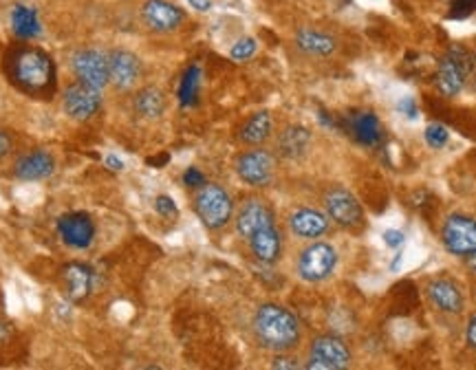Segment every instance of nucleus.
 Masks as SVG:
<instances>
[{"label": "nucleus", "instance_id": "obj_1", "mask_svg": "<svg viewBox=\"0 0 476 370\" xmlns=\"http://www.w3.org/2000/svg\"><path fill=\"white\" fill-rule=\"evenodd\" d=\"M7 76L20 91L31 95H49L55 89L58 71L53 58L47 51L31 44H20L12 49L4 58Z\"/></svg>", "mask_w": 476, "mask_h": 370}, {"label": "nucleus", "instance_id": "obj_2", "mask_svg": "<svg viewBox=\"0 0 476 370\" xmlns=\"http://www.w3.org/2000/svg\"><path fill=\"white\" fill-rule=\"evenodd\" d=\"M254 335L267 350L286 353L300 342V322L280 304H262L254 316Z\"/></svg>", "mask_w": 476, "mask_h": 370}, {"label": "nucleus", "instance_id": "obj_3", "mask_svg": "<svg viewBox=\"0 0 476 370\" xmlns=\"http://www.w3.org/2000/svg\"><path fill=\"white\" fill-rule=\"evenodd\" d=\"M194 212L207 229H221L232 221V197L221 185L206 183L194 194Z\"/></svg>", "mask_w": 476, "mask_h": 370}, {"label": "nucleus", "instance_id": "obj_4", "mask_svg": "<svg viewBox=\"0 0 476 370\" xmlns=\"http://www.w3.org/2000/svg\"><path fill=\"white\" fill-rule=\"evenodd\" d=\"M337 252L329 243H311L298 256V276L307 282H322L334 274Z\"/></svg>", "mask_w": 476, "mask_h": 370}, {"label": "nucleus", "instance_id": "obj_5", "mask_svg": "<svg viewBox=\"0 0 476 370\" xmlns=\"http://www.w3.org/2000/svg\"><path fill=\"white\" fill-rule=\"evenodd\" d=\"M441 240L450 253L470 258L476 252V221L464 214H452L443 223Z\"/></svg>", "mask_w": 476, "mask_h": 370}, {"label": "nucleus", "instance_id": "obj_6", "mask_svg": "<svg viewBox=\"0 0 476 370\" xmlns=\"http://www.w3.org/2000/svg\"><path fill=\"white\" fill-rule=\"evenodd\" d=\"M470 73V58L464 49L455 46L443 55L437 68V89L446 97L459 95Z\"/></svg>", "mask_w": 476, "mask_h": 370}, {"label": "nucleus", "instance_id": "obj_7", "mask_svg": "<svg viewBox=\"0 0 476 370\" xmlns=\"http://www.w3.org/2000/svg\"><path fill=\"white\" fill-rule=\"evenodd\" d=\"M351 364V353L344 342L335 335H320L313 340L309 350L307 368L313 370H344Z\"/></svg>", "mask_w": 476, "mask_h": 370}, {"label": "nucleus", "instance_id": "obj_8", "mask_svg": "<svg viewBox=\"0 0 476 370\" xmlns=\"http://www.w3.org/2000/svg\"><path fill=\"white\" fill-rule=\"evenodd\" d=\"M60 240L71 249H89L93 245L97 228L95 221L86 212H69L62 214L55 223Z\"/></svg>", "mask_w": 476, "mask_h": 370}, {"label": "nucleus", "instance_id": "obj_9", "mask_svg": "<svg viewBox=\"0 0 476 370\" xmlns=\"http://www.w3.org/2000/svg\"><path fill=\"white\" fill-rule=\"evenodd\" d=\"M276 170V159L271 152L256 148V150H247L237 159V174L245 183L254 185V188H265L271 183Z\"/></svg>", "mask_w": 476, "mask_h": 370}, {"label": "nucleus", "instance_id": "obj_10", "mask_svg": "<svg viewBox=\"0 0 476 370\" xmlns=\"http://www.w3.org/2000/svg\"><path fill=\"white\" fill-rule=\"evenodd\" d=\"M73 73L80 82L95 86V89H104L110 84L109 76V53H101L97 49H80L71 58Z\"/></svg>", "mask_w": 476, "mask_h": 370}, {"label": "nucleus", "instance_id": "obj_11", "mask_svg": "<svg viewBox=\"0 0 476 370\" xmlns=\"http://www.w3.org/2000/svg\"><path fill=\"white\" fill-rule=\"evenodd\" d=\"M62 104L69 117L77 119V122H86V119L95 117L97 110L101 109L100 89L80 80L73 82V84L67 86V91H64Z\"/></svg>", "mask_w": 476, "mask_h": 370}, {"label": "nucleus", "instance_id": "obj_12", "mask_svg": "<svg viewBox=\"0 0 476 370\" xmlns=\"http://www.w3.org/2000/svg\"><path fill=\"white\" fill-rule=\"evenodd\" d=\"M325 207H327L329 219L340 225V228L353 229L362 225V221H364L362 207H359L358 198H355L349 189H344V188L331 189L325 198Z\"/></svg>", "mask_w": 476, "mask_h": 370}, {"label": "nucleus", "instance_id": "obj_13", "mask_svg": "<svg viewBox=\"0 0 476 370\" xmlns=\"http://www.w3.org/2000/svg\"><path fill=\"white\" fill-rule=\"evenodd\" d=\"M141 18L148 29L159 31V34L179 29L182 22L186 20L182 9L177 4L168 3V0H146L141 7Z\"/></svg>", "mask_w": 476, "mask_h": 370}, {"label": "nucleus", "instance_id": "obj_14", "mask_svg": "<svg viewBox=\"0 0 476 370\" xmlns=\"http://www.w3.org/2000/svg\"><path fill=\"white\" fill-rule=\"evenodd\" d=\"M109 76L110 84L119 91H128L141 77V60L131 51H110L109 53Z\"/></svg>", "mask_w": 476, "mask_h": 370}, {"label": "nucleus", "instance_id": "obj_15", "mask_svg": "<svg viewBox=\"0 0 476 370\" xmlns=\"http://www.w3.org/2000/svg\"><path fill=\"white\" fill-rule=\"evenodd\" d=\"M270 225H274V214H271V210L262 201L249 198V201L240 207L237 216V231L245 240H249L256 231L270 228Z\"/></svg>", "mask_w": 476, "mask_h": 370}, {"label": "nucleus", "instance_id": "obj_16", "mask_svg": "<svg viewBox=\"0 0 476 370\" xmlns=\"http://www.w3.org/2000/svg\"><path fill=\"white\" fill-rule=\"evenodd\" d=\"M55 170V159L47 150H34L29 155L20 157L13 165V174L20 181H43L49 179Z\"/></svg>", "mask_w": 476, "mask_h": 370}, {"label": "nucleus", "instance_id": "obj_17", "mask_svg": "<svg viewBox=\"0 0 476 370\" xmlns=\"http://www.w3.org/2000/svg\"><path fill=\"white\" fill-rule=\"evenodd\" d=\"M428 295L439 311L452 313V316L464 311V294H461L459 285L450 278H437V280L430 282Z\"/></svg>", "mask_w": 476, "mask_h": 370}, {"label": "nucleus", "instance_id": "obj_18", "mask_svg": "<svg viewBox=\"0 0 476 370\" xmlns=\"http://www.w3.org/2000/svg\"><path fill=\"white\" fill-rule=\"evenodd\" d=\"M289 228L298 238H320L329 231V219L322 212L311 210V207H300L289 216Z\"/></svg>", "mask_w": 476, "mask_h": 370}, {"label": "nucleus", "instance_id": "obj_19", "mask_svg": "<svg viewBox=\"0 0 476 370\" xmlns=\"http://www.w3.org/2000/svg\"><path fill=\"white\" fill-rule=\"evenodd\" d=\"M247 243L254 258L265 262V265H274L280 258V252H283V240H280V231L276 229V225H270V228L256 231Z\"/></svg>", "mask_w": 476, "mask_h": 370}, {"label": "nucleus", "instance_id": "obj_20", "mask_svg": "<svg viewBox=\"0 0 476 370\" xmlns=\"http://www.w3.org/2000/svg\"><path fill=\"white\" fill-rule=\"evenodd\" d=\"M93 269L89 265H82V262H69L64 267V280H67V291L69 298L73 302H82L91 295L93 291Z\"/></svg>", "mask_w": 476, "mask_h": 370}, {"label": "nucleus", "instance_id": "obj_21", "mask_svg": "<svg viewBox=\"0 0 476 370\" xmlns=\"http://www.w3.org/2000/svg\"><path fill=\"white\" fill-rule=\"evenodd\" d=\"M12 31L20 40H36L43 36V22H40L38 12L34 7H27V4H16L12 9Z\"/></svg>", "mask_w": 476, "mask_h": 370}, {"label": "nucleus", "instance_id": "obj_22", "mask_svg": "<svg viewBox=\"0 0 476 370\" xmlns=\"http://www.w3.org/2000/svg\"><path fill=\"white\" fill-rule=\"evenodd\" d=\"M311 133L304 126H286L278 137V152L285 159H300L309 150Z\"/></svg>", "mask_w": 476, "mask_h": 370}, {"label": "nucleus", "instance_id": "obj_23", "mask_svg": "<svg viewBox=\"0 0 476 370\" xmlns=\"http://www.w3.org/2000/svg\"><path fill=\"white\" fill-rule=\"evenodd\" d=\"M351 133L364 146H377L382 141V126L375 113H358L351 117Z\"/></svg>", "mask_w": 476, "mask_h": 370}, {"label": "nucleus", "instance_id": "obj_24", "mask_svg": "<svg viewBox=\"0 0 476 370\" xmlns=\"http://www.w3.org/2000/svg\"><path fill=\"white\" fill-rule=\"evenodd\" d=\"M271 115L267 110L262 113L252 115V117L245 122V126L240 128V141L249 143V146H258V143L267 141L271 135Z\"/></svg>", "mask_w": 476, "mask_h": 370}, {"label": "nucleus", "instance_id": "obj_25", "mask_svg": "<svg viewBox=\"0 0 476 370\" xmlns=\"http://www.w3.org/2000/svg\"><path fill=\"white\" fill-rule=\"evenodd\" d=\"M295 44L309 55H331L335 51V40L331 36L313 29H300L295 34Z\"/></svg>", "mask_w": 476, "mask_h": 370}, {"label": "nucleus", "instance_id": "obj_26", "mask_svg": "<svg viewBox=\"0 0 476 370\" xmlns=\"http://www.w3.org/2000/svg\"><path fill=\"white\" fill-rule=\"evenodd\" d=\"M135 110L146 119H157L165 110V95L157 86H146L137 92Z\"/></svg>", "mask_w": 476, "mask_h": 370}, {"label": "nucleus", "instance_id": "obj_27", "mask_svg": "<svg viewBox=\"0 0 476 370\" xmlns=\"http://www.w3.org/2000/svg\"><path fill=\"white\" fill-rule=\"evenodd\" d=\"M198 86H201V68L197 64H192L186 73H183L182 82H179V101L183 106H194L198 97Z\"/></svg>", "mask_w": 476, "mask_h": 370}, {"label": "nucleus", "instance_id": "obj_28", "mask_svg": "<svg viewBox=\"0 0 476 370\" xmlns=\"http://www.w3.org/2000/svg\"><path fill=\"white\" fill-rule=\"evenodd\" d=\"M424 137H426L430 148L441 150V148L448 143V139H450V133H448V128L441 126V124H430L426 133H424Z\"/></svg>", "mask_w": 476, "mask_h": 370}, {"label": "nucleus", "instance_id": "obj_29", "mask_svg": "<svg viewBox=\"0 0 476 370\" xmlns=\"http://www.w3.org/2000/svg\"><path fill=\"white\" fill-rule=\"evenodd\" d=\"M258 44L254 38H240L237 44L232 46V51H230V55H232L234 60H238V62H243V60H249L254 53H256Z\"/></svg>", "mask_w": 476, "mask_h": 370}, {"label": "nucleus", "instance_id": "obj_30", "mask_svg": "<svg viewBox=\"0 0 476 370\" xmlns=\"http://www.w3.org/2000/svg\"><path fill=\"white\" fill-rule=\"evenodd\" d=\"M155 210L159 212L161 216H168V219H173V216L179 214L177 205H174V201L170 197H165V194H161V197L155 198Z\"/></svg>", "mask_w": 476, "mask_h": 370}, {"label": "nucleus", "instance_id": "obj_31", "mask_svg": "<svg viewBox=\"0 0 476 370\" xmlns=\"http://www.w3.org/2000/svg\"><path fill=\"white\" fill-rule=\"evenodd\" d=\"M476 9V0H455L450 18H468Z\"/></svg>", "mask_w": 476, "mask_h": 370}, {"label": "nucleus", "instance_id": "obj_32", "mask_svg": "<svg viewBox=\"0 0 476 370\" xmlns=\"http://www.w3.org/2000/svg\"><path fill=\"white\" fill-rule=\"evenodd\" d=\"M397 110H399L404 117H410V119H417V115H419L417 104H415L413 97H401V101L397 104Z\"/></svg>", "mask_w": 476, "mask_h": 370}, {"label": "nucleus", "instance_id": "obj_33", "mask_svg": "<svg viewBox=\"0 0 476 370\" xmlns=\"http://www.w3.org/2000/svg\"><path fill=\"white\" fill-rule=\"evenodd\" d=\"M383 243H386L388 247H401V245L406 243L404 231H399V229H388V231H383Z\"/></svg>", "mask_w": 476, "mask_h": 370}, {"label": "nucleus", "instance_id": "obj_34", "mask_svg": "<svg viewBox=\"0 0 476 370\" xmlns=\"http://www.w3.org/2000/svg\"><path fill=\"white\" fill-rule=\"evenodd\" d=\"M183 183L188 188H201V185H206V177L197 168H188L186 174H183Z\"/></svg>", "mask_w": 476, "mask_h": 370}, {"label": "nucleus", "instance_id": "obj_35", "mask_svg": "<svg viewBox=\"0 0 476 370\" xmlns=\"http://www.w3.org/2000/svg\"><path fill=\"white\" fill-rule=\"evenodd\" d=\"M271 366H274V368L294 370V368H300V364H298V359H294V358H276Z\"/></svg>", "mask_w": 476, "mask_h": 370}, {"label": "nucleus", "instance_id": "obj_36", "mask_svg": "<svg viewBox=\"0 0 476 370\" xmlns=\"http://www.w3.org/2000/svg\"><path fill=\"white\" fill-rule=\"evenodd\" d=\"M9 150H12V137H9L4 131H0V159L7 157Z\"/></svg>", "mask_w": 476, "mask_h": 370}, {"label": "nucleus", "instance_id": "obj_37", "mask_svg": "<svg viewBox=\"0 0 476 370\" xmlns=\"http://www.w3.org/2000/svg\"><path fill=\"white\" fill-rule=\"evenodd\" d=\"M465 337H468V344L476 349V316H472V320L468 324V333H465Z\"/></svg>", "mask_w": 476, "mask_h": 370}, {"label": "nucleus", "instance_id": "obj_38", "mask_svg": "<svg viewBox=\"0 0 476 370\" xmlns=\"http://www.w3.org/2000/svg\"><path fill=\"white\" fill-rule=\"evenodd\" d=\"M190 3L192 9H197V12H210L212 7V0H188Z\"/></svg>", "mask_w": 476, "mask_h": 370}, {"label": "nucleus", "instance_id": "obj_39", "mask_svg": "<svg viewBox=\"0 0 476 370\" xmlns=\"http://www.w3.org/2000/svg\"><path fill=\"white\" fill-rule=\"evenodd\" d=\"M106 165H109L110 170H115V173H117V170H122V168H124V164H122V161H119L115 155L106 157Z\"/></svg>", "mask_w": 476, "mask_h": 370}, {"label": "nucleus", "instance_id": "obj_40", "mask_svg": "<svg viewBox=\"0 0 476 370\" xmlns=\"http://www.w3.org/2000/svg\"><path fill=\"white\" fill-rule=\"evenodd\" d=\"M165 161H168V155H165V157H161V159H150V161H148V164H155V165H164V164H165Z\"/></svg>", "mask_w": 476, "mask_h": 370}, {"label": "nucleus", "instance_id": "obj_41", "mask_svg": "<svg viewBox=\"0 0 476 370\" xmlns=\"http://www.w3.org/2000/svg\"><path fill=\"white\" fill-rule=\"evenodd\" d=\"M7 337V326H4L3 322H0V340H4Z\"/></svg>", "mask_w": 476, "mask_h": 370}, {"label": "nucleus", "instance_id": "obj_42", "mask_svg": "<svg viewBox=\"0 0 476 370\" xmlns=\"http://www.w3.org/2000/svg\"><path fill=\"white\" fill-rule=\"evenodd\" d=\"M470 267H472V269L476 271V252L472 253V256H470Z\"/></svg>", "mask_w": 476, "mask_h": 370}]
</instances>
